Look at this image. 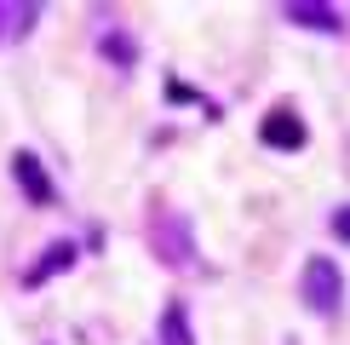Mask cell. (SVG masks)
<instances>
[{
    "label": "cell",
    "mask_w": 350,
    "mask_h": 345,
    "mask_svg": "<svg viewBox=\"0 0 350 345\" xmlns=\"http://www.w3.org/2000/svg\"><path fill=\"white\" fill-rule=\"evenodd\" d=\"M333 236H339V242H350V207H339V213H333Z\"/></svg>",
    "instance_id": "30bf717a"
},
{
    "label": "cell",
    "mask_w": 350,
    "mask_h": 345,
    "mask_svg": "<svg viewBox=\"0 0 350 345\" xmlns=\"http://www.w3.org/2000/svg\"><path fill=\"white\" fill-rule=\"evenodd\" d=\"M12 179L23 184V196L35 201V207H46V201H52V179H46V167H40L29 150H18V155H12Z\"/></svg>",
    "instance_id": "277c9868"
},
{
    "label": "cell",
    "mask_w": 350,
    "mask_h": 345,
    "mask_svg": "<svg viewBox=\"0 0 350 345\" xmlns=\"http://www.w3.org/2000/svg\"><path fill=\"white\" fill-rule=\"evenodd\" d=\"M69 265H75V242H52V248L46 253H40V265H29V288H40V282H46V277H57V270H69Z\"/></svg>",
    "instance_id": "5b68a950"
},
{
    "label": "cell",
    "mask_w": 350,
    "mask_h": 345,
    "mask_svg": "<svg viewBox=\"0 0 350 345\" xmlns=\"http://www.w3.org/2000/svg\"><path fill=\"white\" fill-rule=\"evenodd\" d=\"M161 345H196V334H189V316H184L178 299L161 311Z\"/></svg>",
    "instance_id": "52a82bcc"
},
{
    "label": "cell",
    "mask_w": 350,
    "mask_h": 345,
    "mask_svg": "<svg viewBox=\"0 0 350 345\" xmlns=\"http://www.w3.org/2000/svg\"><path fill=\"white\" fill-rule=\"evenodd\" d=\"M258 138H265L270 150H304V121L293 110H270L265 127H258Z\"/></svg>",
    "instance_id": "3957f363"
},
{
    "label": "cell",
    "mask_w": 350,
    "mask_h": 345,
    "mask_svg": "<svg viewBox=\"0 0 350 345\" xmlns=\"http://www.w3.org/2000/svg\"><path fill=\"white\" fill-rule=\"evenodd\" d=\"M35 18H40L35 6H0V40H6V35H23Z\"/></svg>",
    "instance_id": "ba28073f"
},
{
    "label": "cell",
    "mask_w": 350,
    "mask_h": 345,
    "mask_svg": "<svg viewBox=\"0 0 350 345\" xmlns=\"http://www.w3.org/2000/svg\"><path fill=\"white\" fill-rule=\"evenodd\" d=\"M287 23H304V29H339V12L333 6H310V0H287Z\"/></svg>",
    "instance_id": "8992f818"
},
{
    "label": "cell",
    "mask_w": 350,
    "mask_h": 345,
    "mask_svg": "<svg viewBox=\"0 0 350 345\" xmlns=\"http://www.w3.org/2000/svg\"><path fill=\"white\" fill-rule=\"evenodd\" d=\"M104 52L115 58V64H126V69L138 64V47H133V40H126V35H104Z\"/></svg>",
    "instance_id": "9c48e42d"
},
{
    "label": "cell",
    "mask_w": 350,
    "mask_h": 345,
    "mask_svg": "<svg viewBox=\"0 0 350 345\" xmlns=\"http://www.w3.org/2000/svg\"><path fill=\"white\" fill-rule=\"evenodd\" d=\"M299 294H304V305H310V311L333 316V311H339V299H345V277H339V265H333V259H310V265H304Z\"/></svg>",
    "instance_id": "6da1fadb"
},
{
    "label": "cell",
    "mask_w": 350,
    "mask_h": 345,
    "mask_svg": "<svg viewBox=\"0 0 350 345\" xmlns=\"http://www.w3.org/2000/svg\"><path fill=\"white\" fill-rule=\"evenodd\" d=\"M150 236H155V253H161L167 265H189V259H196V236H189V225L178 213H155Z\"/></svg>",
    "instance_id": "7a4b0ae2"
}]
</instances>
